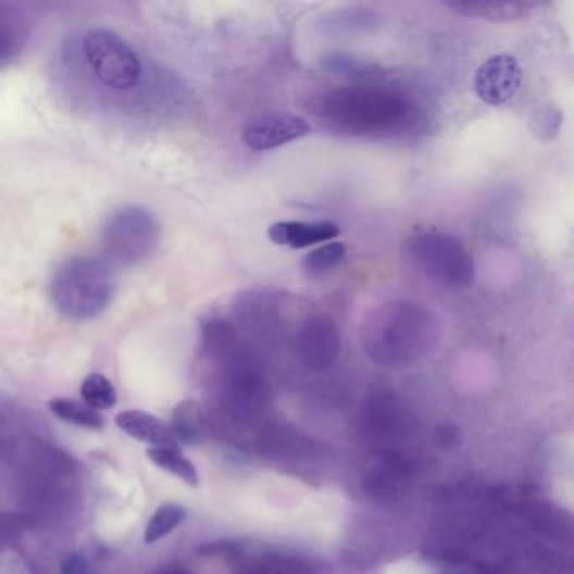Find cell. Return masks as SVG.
I'll list each match as a JSON object with an SVG mask.
<instances>
[{"instance_id":"6da1fadb","label":"cell","mask_w":574,"mask_h":574,"mask_svg":"<svg viewBox=\"0 0 574 574\" xmlns=\"http://www.w3.org/2000/svg\"><path fill=\"white\" fill-rule=\"evenodd\" d=\"M312 107L327 127L351 135L386 134L410 116V103L403 95L374 86L325 91L312 101Z\"/></svg>"},{"instance_id":"7a4b0ae2","label":"cell","mask_w":574,"mask_h":574,"mask_svg":"<svg viewBox=\"0 0 574 574\" xmlns=\"http://www.w3.org/2000/svg\"><path fill=\"white\" fill-rule=\"evenodd\" d=\"M115 294V275L109 263L98 257L64 261L49 285L52 307L76 322L100 317L112 305Z\"/></svg>"},{"instance_id":"3957f363","label":"cell","mask_w":574,"mask_h":574,"mask_svg":"<svg viewBox=\"0 0 574 574\" xmlns=\"http://www.w3.org/2000/svg\"><path fill=\"white\" fill-rule=\"evenodd\" d=\"M432 324V313L416 303H386L367 315L362 328V344L376 361H396L422 344Z\"/></svg>"},{"instance_id":"277c9868","label":"cell","mask_w":574,"mask_h":574,"mask_svg":"<svg viewBox=\"0 0 574 574\" xmlns=\"http://www.w3.org/2000/svg\"><path fill=\"white\" fill-rule=\"evenodd\" d=\"M159 239V221L142 205L116 208L104 220L101 229L104 254L120 265L142 263L153 253Z\"/></svg>"},{"instance_id":"5b68a950","label":"cell","mask_w":574,"mask_h":574,"mask_svg":"<svg viewBox=\"0 0 574 574\" xmlns=\"http://www.w3.org/2000/svg\"><path fill=\"white\" fill-rule=\"evenodd\" d=\"M407 253L435 282L448 287H469L474 282V260L456 236L445 233L413 236L407 241Z\"/></svg>"},{"instance_id":"8992f818","label":"cell","mask_w":574,"mask_h":574,"mask_svg":"<svg viewBox=\"0 0 574 574\" xmlns=\"http://www.w3.org/2000/svg\"><path fill=\"white\" fill-rule=\"evenodd\" d=\"M85 54L98 79L113 90H130L142 75L137 52L113 30H90L85 38Z\"/></svg>"},{"instance_id":"52a82bcc","label":"cell","mask_w":574,"mask_h":574,"mask_svg":"<svg viewBox=\"0 0 574 574\" xmlns=\"http://www.w3.org/2000/svg\"><path fill=\"white\" fill-rule=\"evenodd\" d=\"M312 127L302 116L290 113H265L248 122L242 130V142L251 150L265 152L300 140L310 134Z\"/></svg>"},{"instance_id":"ba28073f","label":"cell","mask_w":574,"mask_h":574,"mask_svg":"<svg viewBox=\"0 0 574 574\" xmlns=\"http://www.w3.org/2000/svg\"><path fill=\"white\" fill-rule=\"evenodd\" d=\"M340 352V333L328 315H313L300 328L299 355L307 370L325 371L337 361Z\"/></svg>"},{"instance_id":"9c48e42d","label":"cell","mask_w":574,"mask_h":574,"mask_svg":"<svg viewBox=\"0 0 574 574\" xmlns=\"http://www.w3.org/2000/svg\"><path fill=\"white\" fill-rule=\"evenodd\" d=\"M521 64L508 54L490 58L475 75V93L487 104H503L521 88Z\"/></svg>"},{"instance_id":"30bf717a","label":"cell","mask_w":574,"mask_h":574,"mask_svg":"<svg viewBox=\"0 0 574 574\" xmlns=\"http://www.w3.org/2000/svg\"><path fill=\"white\" fill-rule=\"evenodd\" d=\"M340 235L334 223H303V221H280L269 228V238L278 247L303 250L317 242L333 241Z\"/></svg>"},{"instance_id":"8fae6325","label":"cell","mask_w":574,"mask_h":574,"mask_svg":"<svg viewBox=\"0 0 574 574\" xmlns=\"http://www.w3.org/2000/svg\"><path fill=\"white\" fill-rule=\"evenodd\" d=\"M116 426L128 437L153 447H176L174 429L153 414L142 410H127L116 414Z\"/></svg>"},{"instance_id":"7c38bea8","label":"cell","mask_w":574,"mask_h":574,"mask_svg":"<svg viewBox=\"0 0 574 574\" xmlns=\"http://www.w3.org/2000/svg\"><path fill=\"white\" fill-rule=\"evenodd\" d=\"M453 11L460 12L469 17H482L487 21H514L521 15L526 14L529 4L526 2H499V0H489V2H451L447 4Z\"/></svg>"},{"instance_id":"4fadbf2b","label":"cell","mask_w":574,"mask_h":574,"mask_svg":"<svg viewBox=\"0 0 574 574\" xmlns=\"http://www.w3.org/2000/svg\"><path fill=\"white\" fill-rule=\"evenodd\" d=\"M147 457L159 469L165 470L174 477L180 478L189 487H199V475L196 466L183 456L176 447H152L147 450Z\"/></svg>"},{"instance_id":"5bb4252c","label":"cell","mask_w":574,"mask_h":574,"mask_svg":"<svg viewBox=\"0 0 574 574\" xmlns=\"http://www.w3.org/2000/svg\"><path fill=\"white\" fill-rule=\"evenodd\" d=\"M49 410L63 422L73 423V425L83 426V428L101 429L104 425L103 417L97 410L88 407V404L73 401V399H52L49 403Z\"/></svg>"},{"instance_id":"9a60e30c","label":"cell","mask_w":574,"mask_h":574,"mask_svg":"<svg viewBox=\"0 0 574 574\" xmlns=\"http://www.w3.org/2000/svg\"><path fill=\"white\" fill-rule=\"evenodd\" d=\"M346 245L344 242H327L317 250L310 251L302 260V272L309 278H321L327 273L336 270L346 258Z\"/></svg>"},{"instance_id":"2e32d148","label":"cell","mask_w":574,"mask_h":574,"mask_svg":"<svg viewBox=\"0 0 574 574\" xmlns=\"http://www.w3.org/2000/svg\"><path fill=\"white\" fill-rule=\"evenodd\" d=\"M201 339L204 351L211 355H226L235 349L236 333L228 321L211 317L202 322Z\"/></svg>"},{"instance_id":"e0dca14e","label":"cell","mask_w":574,"mask_h":574,"mask_svg":"<svg viewBox=\"0 0 574 574\" xmlns=\"http://www.w3.org/2000/svg\"><path fill=\"white\" fill-rule=\"evenodd\" d=\"M186 515V509L179 503H162L147 524L146 536H144L146 545H155L157 541H161L162 537L169 536L179 524H183Z\"/></svg>"},{"instance_id":"ac0fdd59","label":"cell","mask_w":574,"mask_h":574,"mask_svg":"<svg viewBox=\"0 0 574 574\" xmlns=\"http://www.w3.org/2000/svg\"><path fill=\"white\" fill-rule=\"evenodd\" d=\"M82 396L85 403L93 410H112L116 404V391L112 380L100 373L85 377L82 385Z\"/></svg>"},{"instance_id":"d6986e66","label":"cell","mask_w":574,"mask_h":574,"mask_svg":"<svg viewBox=\"0 0 574 574\" xmlns=\"http://www.w3.org/2000/svg\"><path fill=\"white\" fill-rule=\"evenodd\" d=\"M563 113L554 104H545L531 116V132L541 142H551L560 134Z\"/></svg>"},{"instance_id":"ffe728a7","label":"cell","mask_w":574,"mask_h":574,"mask_svg":"<svg viewBox=\"0 0 574 574\" xmlns=\"http://www.w3.org/2000/svg\"><path fill=\"white\" fill-rule=\"evenodd\" d=\"M199 411L201 410H199L198 403H195V401H184L174 411V428L172 429H174L177 440L189 444L196 437Z\"/></svg>"},{"instance_id":"44dd1931","label":"cell","mask_w":574,"mask_h":574,"mask_svg":"<svg viewBox=\"0 0 574 574\" xmlns=\"http://www.w3.org/2000/svg\"><path fill=\"white\" fill-rule=\"evenodd\" d=\"M61 574H90V564L82 552H72L64 558Z\"/></svg>"},{"instance_id":"7402d4cb","label":"cell","mask_w":574,"mask_h":574,"mask_svg":"<svg viewBox=\"0 0 574 574\" xmlns=\"http://www.w3.org/2000/svg\"><path fill=\"white\" fill-rule=\"evenodd\" d=\"M288 573H294V570H291V567H285V566H265V567H260V570L242 571V573H239V574H288Z\"/></svg>"},{"instance_id":"603a6c76","label":"cell","mask_w":574,"mask_h":574,"mask_svg":"<svg viewBox=\"0 0 574 574\" xmlns=\"http://www.w3.org/2000/svg\"><path fill=\"white\" fill-rule=\"evenodd\" d=\"M159 574H195L192 571L186 570V567H167V570L161 571Z\"/></svg>"}]
</instances>
